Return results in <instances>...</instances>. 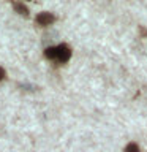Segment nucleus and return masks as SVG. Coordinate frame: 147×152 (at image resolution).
I'll list each match as a JSON object with an SVG mask.
<instances>
[{"label":"nucleus","mask_w":147,"mask_h":152,"mask_svg":"<svg viewBox=\"0 0 147 152\" xmlns=\"http://www.w3.org/2000/svg\"><path fill=\"white\" fill-rule=\"evenodd\" d=\"M71 57V49L66 45H59L57 46V59L60 62H66Z\"/></svg>","instance_id":"nucleus-1"},{"label":"nucleus","mask_w":147,"mask_h":152,"mask_svg":"<svg viewBox=\"0 0 147 152\" xmlns=\"http://www.w3.org/2000/svg\"><path fill=\"white\" fill-rule=\"evenodd\" d=\"M125 152H139V147H138V144H135V142H130V144L125 147Z\"/></svg>","instance_id":"nucleus-6"},{"label":"nucleus","mask_w":147,"mask_h":152,"mask_svg":"<svg viewBox=\"0 0 147 152\" xmlns=\"http://www.w3.org/2000/svg\"><path fill=\"white\" fill-rule=\"evenodd\" d=\"M17 86H19L21 89H24V90H32V92H35V90L40 89L36 84H28V83H19Z\"/></svg>","instance_id":"nucleus-5"},{"label":"nucleus","mask_w":147,"mask_h":152,"mask_svg":"<svg viewBox=\"0 0 147 152\" xmlns=\"http://www.w3.org/2000/svg\"><path fill=\"white\" fill-rule=\"evenodd\" d=\"M5 76H7V73H5V70L2 68V66H0V81L5 79Z\"/></svg>","instance_id":"nucleus-7"},{"label":"nucleus","mask_w":147,"mask_h":152,"mask_svg":"<svg viewBox=\"0 0 147 152\" xmlns=\"http://www.w3.org/2000/svg\"><path fill=\"white\" fill-rule=\"evenodd\" d=\"M13 8L16 10L17 13H21L22 16H28V10H27L25 5H22V3H16V2H14V3H13Z\"/></svg>","instance_id":"nucleus-3"},{"label":"nucleus","mask_w":147,"mask_h":152,"mask_svg":"<svg viewBox=\"0 0 147 152\" xmlns=\"http://www.w3.org/2000/svg\"><path fill=\"white\" fill-rule=\"evenodd\" d=\"M139 30H141V33H142V35H147V30H146V28H142V27H141Z\"/></svg>","instance_id":"nucleus-8"},{"label":"nucleus","mask_w":147,"mask_h":152,"mask_svg":"<svg viewBox=\"0 0 147 152\" xmlns=\"http://www.w3.org/2000/svg\"><path fill=\"white\" fill-rule=\"evenodd\" d=\"M44 56L47 59H57V46H52V48H47L44 51Z\"/></svg>","instance_id":"nucleus-4"},{"label":"nucleus","mask_w":147,"mask_h":152,"mask_svg":"<svg viewBox=\"0 0 147 152\" xmlns=\"http://www.w3.org/2000/svg\"><path fill=\"white\" fill-rule=\"evenodd\" d=\"M54 21H55V16L52 13H47V11L40 13L36 16V22L40 24V26H49V24H52Z\"/></svg>","instance_id":"nucleus-2"}]
</instances>
